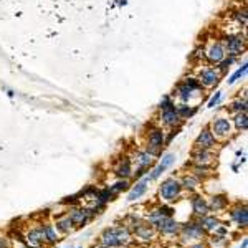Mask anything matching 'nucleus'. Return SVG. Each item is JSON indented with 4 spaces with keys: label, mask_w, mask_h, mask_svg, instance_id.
<instances>
[{
    "label": "nucleus",
    "mask_w": 248,
    "mask_h": 248,
    "mask_svg": "<svg viewBox=\"0 0 248 248\" xmlns=\"http://www.w3.org/2000/svg\"><path fill=\"white\" fill-rule=\"evenodd\" d=\"M133 232L127 229L126 225L119 227H109L99 235L98 245L108 247V248H126L133 243Z\"/></svg>",
    "instance_id": "nucleus-1"
},
{
    "label": "nucleus",
    "mask_w": 248,
    "mask_h": 248,
    "mask_svg": "<svg viewBox=\"0 0 248 248\" xmlns=\"http://www.w3.org/2000/svg\"><path fill=\"white\" fill-rule=\"evenodd\" d=\"M181 195H182V186L181 181H177V179L169 177L159 186V199L164 203L177 202L181 199Z\"/></svg>",
    "instance_id": "nucleus-2"
},
{
    "label": "nucleus",
    "mask_w": 248,
    "mask_h": 248,
    "mask_svg": "<svg viewBox=\"0 0 248 248\" xmlns=\"http://www.w3.org/2000/svg\"><path fill=\"white\" fill-rule=\"evenodd\" d=\"M179 237H181L184 242H201V240H205L207 233L205 230L202 229V225L199 223V220H189L186 223H181V232H179Z\"/></svg>",
    "instance_id": "nucleus-3"
},
{
    "label": "nucleus",
    "mask_w": 248,
    "mask_h": 248,
    "mask_svg": "<svg viewBox=\"0 0 248 248\" xmlns=\"http://www.w3.org/2000/svg\"><path fill=\"white\" fill-rule=\"evenodd\" d=\"M68 217L71 218L75 229H83V227H85L91 218H94L93 214H91V210H90V207H81V205L71 207L70 212H68Z\"/></svg>",
    "instance_id": "nucleus-4"
},
{
    "label": "nucleus",
    "mask_w": 248,
    "mask_h": 248,
    "mask_svg": "<svg viewBox=\"0 0 248 248\" xmlns=\"http://www.w3.org/2000/svg\"><path fill=\"white\" fill-rule=\"evenodd\" d=\"M164 141H166V134H164L162 129L155 127L149 133V141H147V153L151 155H161L162 149H164Z\"/></svg>",
    "instance_id": "nucleus-5"
},
{
    "label": "nucleus",
    "mask_w": 248,
    "mask_h": 248,
    "mask_svg": "<svg viewBox=\"0 0 248 248\" xmlns=\"http://www.w3.org/2000/svg\"><path fill=\"white\" fill-rule=\"evenodd\" d=\"M155 232L162 235V237H179V232H181V223L177 222L174 217H164L161 220L157 227H155Z\"/></svg>",
    "instance_id": "nucleus-6"
},
{
    "label": "nucleus",
    "mask_w": 248,
    "mask_h": 248,
    "mask_svg": "<svg viewBox=\"0 0 248 248\" xmlns=\"http://www.w3.org/2000/svg\"><path fill=\"white\" fill-rule=\"evenodd\" d=\"M25 247L27 248H43L46 245L45 243V233H43V227L38 225L35 229H30L25 233Z\"/></svg>",
    "instance_id": "nucleus-7"
},
{
    "label": "nucleus",
    "mask_w": 248,
    "mask_h": 248,
    "mask_svg": "<svg viewBox=\"0 0 248 248\" xmlns=\"http://www.w3.org/2000/svg\"><path fill=\"white\" fill-rule=\"evenodd\" d=\"M229 217L230 220H233L237 223V227L245 230L248 225V210L245 203H237L230 212H229Z\"/></svg>",
    "instance_id": "nucleus-8"
},
{
    "label": "nucleus",
    "mask_w": 248,
    "mask_h": 248,
    "mask_svg": "<svg viewBox=\"0 0 248 248\" xmlns=\"http://www.w3.org/2000/svg\"><path fill=\"white\" fill-rule=\"evenodd\" d=\"M155 233H157L153 225H149L147 222L139 223L133 230V237H136V240H139V242H153L155 238Z\"/></svg>",
    "instance_id": "nucleus-9"
},
{
    "label": "nucleus",
    "mask_w": 248,
    "mask_h": 248,
    "mask_svg": "<svg viewBox=\"0 0 248 248\" xmlns=\"http://www.w3.org/2000/svg\"><path fill=\"white\" fill-rule=\"evenodd\" d=\"M190 210L195 217H203V215L210 214V207H209V202L202 197V195H192L190 199Z\"/></svg>",
    "instance_id": "nucleus-10"
},
{
    "label": "nucleus",
    "mask_w": 248,
    "mask_h": 248,
    "mask_svg": "<svg viewBox=\"0 0 248 248\" xmlns=\"http://www.w3.org/2000/svg\"><path fill=\"white\" fill-rule=\"evenodd\" d=\"M212 133L215 138H229L232 134V123L227 118H217L212 123Z\"/></svg>",
    "instance_id": "nucleus-11"
},
{
    "label": "nucleus",
    "mask_w": 248,
    "mask_h": 248,
    "mask_svg": "<svg viewBox=\"0 0 248 248\" xmlns=\"http://www.w3.org/2000/svg\"><path fill=\"white\" fill-rule=\"evenodd\" d=\"M174 161H175V154H166V155H162V161L159 162V166L155 167V169L151 172L147 177H149V181H155V179H159L161 175L166 172L169 167L174 164Z\"/></svg>",
    "instance_id": "nucleus-12"
},
{
    "label": "nucleus",
    "mask_w": 248,
    "mask_h": 248,
    "mask_svg": "<svg viewBox=\"0 0 248 248\" xmlns=\"http://www.w3.org/2000/svg\"><path fill=\"white\" fill-rule=\"evenodd\" d=\"M215 142H217V138L214 136V133L210 129H203L199 134V138L195 139V147H199V149H214Z\"/></svg>",
    "instance_id": "nucleus-13"
},
{
    "label": "nucleus",
    "mask_w": 248,
    "mask_h": 248,
    "mask_svg": "<svg viewBox=\"0 0 248 248\" xmlns=\"http://www.w3.org/2000/svg\"><path fill=\"white\" fill-rule=\"evenodd\" d=\"M199 90H201V85H199L195 79L189 78V79H186L181 86H179L177 91H179V96H181L184 101H189L192 96H194L195 91H199Z\"/></svg>",
    "instance_id": "nucleus-14"
},
{
    "label": "nucleus",
    "mask_w": 248,
    "mask_h": 248,
    "mask_svg": "<svg viewBox=\"0 0 248 248\" xmlns=\"http://www.w3.org/2000/svg\"><path fill=\"white\" fill-rule=\"evenodd\" d=\"M55 229H57V232L60 235H70V233H73V232L77 230V229H75V225H73V222H71V218L68 217L66 212L57 217Z\"/></svg>",
    "instance_id": "nucleus-15"
},
{
    "label": "nucleus",
    "mask_w": 248,
    "mask_h": 248,
    "mask_svg": "<svg viewBox=\"0 0 248 248\" xmlns=\"http://www.w3.org/2000/svg\"><path fill=\"white\" fill-rule=\"evenodd\" d=\"M149 177H144L142 181H139V182H136V186H133V189L129 190V195H127V199L126 201L127 202H136L138 199H141L144 194L147 192V184H149Z\"/></svg>",
    "instance_id": "nucleus-16"
},
{
    "label": "nucleus",
    "mask_w": 248,
    "mask_h": 248,
    "mask_svg": "<svg viewBox=\"0 0 248 248\" xmlns=\"http://www.w3.org/2000/svg\"><path fill=\"white\" fill-rule=\"evenodd\" d=\"M229 197L225 194H215L210 197V202H209V207H210V212H215V214H220V212L227 210L229 207Z\"/></svg>",
    "instance_id": "nucleus-17"
},
{
    "label": "nucleus",
    "mask_w": 248,
    "mask_h": 248,
    "mask_svg": "<svg viewBox=\"0 0 248 248\" xmlns=\"http://www.w3.org/2000/svg\"><path fill=\"white\" fill-rule=\"evenodd\" d=\"M214 159V154H212L210 149H199L195 147L194 153H192V161H194L195 166H209Z\"/></svg>",
    "instance_id": "nucleus-18"
},
{
    "label": "nucleus",
    "mask_w": 248,
    "mask_h": 248,
    "mask_svg": "<svg viewBox=\"0 0 248 248\" xmlns=\"http://www.w3.org/2000/svg\"><path fill=\"white\" fill-rule=\"evenodd\" d=\"M243 46H245V40L240 35H233V37L227 38V51L232 55V57H237V55L242 53Z\"/></svg>",
    "instance_id": "nucleus-19"
},
{
    "label": "nucleus",
    "mask_w": 248,
    "mask_h": 248,
    "mask_svg": "<svg viewBox=\"0 0 248 248\" xmlns=\"http://www.w3.org/2000/svg\"><path fill=\"white\" fill-rule=\"evenodd\" d=\"M199 223H201L202 229L205 230V233H212V232H215V229L220 225V220L217 215L207 214V215H203V217H199Z\"/></svg>",
    "instance_id": "nucleus-20"
},
{
    "label": "nucleus",
    "mask_w": 248,
    "mask_h": 248,
    "mask_svg": "<svg viewBox=\"0 0 248 248\" xmlns=\"http://www.w3.org/2000/svg\"><path fill=\"white\" fill-rule=\"evenodd\" d=\"M42 227H43V233H45V243L48 247L57 245L60 240H62L57 229H55V225H51V223H43Z\"/></svg>",
    "instance_id": "nucleus-21"
},
{
    "label": "nucleus",
    "mask_w": 248,
    "mask_h": 248,
    "mask_svg": "<svg viewBox=\"0 0 248 248\" xmlns=\"http://www.w3.org/2000/svg\"><path fill=\"white\" fill-rule=\"evenodd\" d=\"M207 58H209L210 63L223 62V58H225V48L222 46V43H215V45H212L209 48V51H207Z\"/></svg>",
    "instance_id": "nucleus-22"
},
{
    "label": "nucleus",
    "mask_w": 248,
    "mask_h": 248,
    "mask_svg": "<svg viewBox=\"0 0 248 248\" xmlns=\"http://www.w3.org/2000/svg\"><path fill=\"white\" fill-rule=\"evenodd\" d=\"M114 174L118 175L119 179L131 177V175H133V166H131L129 159H123V161L118 164V167L114 169Z\"/></svg>",
    "instance_id": "nucleus-23"
},
{
    "label": "nucleus",
    "mask_w": 248,
    "mask_h": 248,
    "mask_svg": "<svg viewBox=\"0 0 248 248\" xmlns=\"http://www.w3.org/2000/svg\"><path fill=\"white\" fill-rule=\"evenodd\" d=\"M161 118H162V123L166 124V126H175V124L181 121V116H179L175 108H170V109L162 111Z\"/></svg>",
    "instance_id": "nucleus-24"
},
{
    "label": "nucleus",
    "mask_w": 248,
    "mask_h": 248,
    "mask_svg": "<svg viewBox=\"0 0 248 248\" xmlns=\"http://www.w3.org/2000/svg\"><path fill=\"white\" fill-rule=\"evenodd\" d=\"M201 81L205 86H214L218 81V73L214 68H207V70H203L201 73Z\"/></svg>",
    "instance_id": "nucleus-25"
},
{
    "label": "nucleus",
    "mask_w": 248,
    "mask_h": 248,
    "mask_svg": "<svg viewBox=\"0 0 248 248\" xmlns=\"http://www.w3.org/2000/svg\"><path fill=\"white\" fill-rule=\"evenodd\" d=\"M136 162H138V169H149L151 164H153V155L147 153V151H142V153L138 154Z\"/></svg>",
    "instance_id": "nucleus-26"
},
{
    "label": "nucleus",
    "mask_w": 248,
    "mask_h": 248,
    "mask_svg": "<svg viewBox=\"0 0 248 248\" xmlns=\"http://www.w3.org/2000/svg\"><path fill=\"white\" fill-rule=\"evenodd\" d=\"M199 184H201V181H199L195 175H186L181 181L182 190H189V192H194L199 187Z\"/></svg>",
    "instance_id": "nucleus-27"
},
{
    "label": "nucleus",
    "mask_w": 248,
    "mask_h": 248,
    "mask_svg": "<svg viewBox=\"0 0 248 248\" xmlns=\"http://www.w3.org/2000/svg\"><path fill=\"white\" fill-rule=\"evenodd\" d=\"M162 218H164V215L161 214V212H159L157 207H155V209L149 210V214H147V217H146V220H144V222H147L149 225H153L154 229H155V227H157L159 223H161Z\"/></svg>",
    "instance_id": "nucleus-28"
},
{
    "label": "nucleus",
    "mask_w": 248,
    "mask_h": 248,
    "mask_svg": "<svg viewBox=\"0 0 248 248\" xmlns=\"http://www.w3.org/2000/svg\"><path fill=\"white\" fill-rule=\"evenodd\" d=\"M142 222H144V218L139 217V215H136L134 212H133V214H129V215H126V218H124V225H126L131 232H133L136 227H138L139 223H142Z\"/></svg>",
    "instance_id": "nucleus-29"
},
{
    "label": "nucleus",
    "mask_w": 248,
    "mask_h": 248,
    "mask_svg": "<svg viewBox=\"0 0 248 248\" xmlns=\"http://www.w3.org/2000/svg\"><path fill=\"white\" fill-rule=\"evenodd\" d=\"M127 187H129V182H127L126 179H119L118 182H114L113 186H109L108 189L111 190V194L113 195H118V194H121V192L126 190Z\"/></svg>",
    "instance_id": "nucleus-30"
},
{
    "label": "nucleus",
    "mask_w": 248,
    "mask_h": 248,
    "mask_svg": "<svg viewBox=\"0 0 248 248\" xmlns=\"http://www.w3.org/2000/svg\"><path fill=\"white\" fill-rule=\"evenodd\" d=\"M233 124L238 131H247L248 127V118H247V113H237L233 119Z\"/></svg>",
    "instance_id": "nucleus-31"
},
{
    "label": "nucleus",
    "mask_w": 248,
    "mask_h": 248,
    "mask_svg": "<svg viewBox=\"0 0 248 248\" xmlns=\"http://www.w3.org/2000/svg\"><path fill=\"white\" fill-rule=\"evenodd\" d=\"M96 195H98V189H96L94 186H90V187H86L85 190L79 192V197L86 199V201H94Z\"/></svg>",
    "instance_id": "nucleus-32"
},
{
    "label": "nucleus",
    "mask_w": 248,
    "mask_h": 248,
    "mask_svg": "<svg viewBox=\"0 0 248 248\" xmlns=\"http://www.w3.org/2000/svg\"><path fill=\"white\" fill-rule=\"evenodd\" d=\"M210 167L209 166H194V174L192 175H195V177L201 181V177H207V175H210Z\"/></svg>",
    "instance_id": "nucleus-33"
},
{
    "label": "nucleus",
    "mask_w": 248,
    "mask_h": 248,
    "mask_svg": "<svg viewBox=\"0 0 248 248\" xmlns=\"http://www.w3.org/2000/svg\"><path fill=\"white\" fill-rule=\"evenodd\" d=\"M63 205H70V209L71 207H78L79 203H81V199H79V194L77 195H68V197H65L62 201Z\"/></svg>",
    "instance_id": "nucleus-34"
},
{
    "label": "nucleus",
    "mask_w": 248,
    "mask_h": 248,
    "mask_svg": "<svg viewBox=\"0 0 248 248\" xmlns=\"http://www.w3.org/2000/svg\"><path fill=\"white\" fill-rule=\"evenodd\" d=\"M157 209L164 215V217H174V215H175V209L170 205V203H161Z\"/></svg>",
    "instance_id": "nucleus-35"
},
{
    "label": "nucleus",
    "mask_w": 248,
    "mask_h": 248,
    "mask_svg": "<svg viewBox=\"0 0 248 248\" xmlns=\"http://www.w3.org/2000/svg\"><path fill=\"white\" fill-rule=\"evenodd\" d=\"M232 109L237 111V113H247V101L243 99V101H237L233 103V106H232Z\"/></svg>",
    "instance_id": "nucleus-36"
},
{
    "label": "nucleus",
    "mask_w": 248,
    "mask_h": 248,
    "mask_svg": "<svg viewBox=\"0 0 248 248\" xmlns=\"http://www.w3.org/2000/svg\"><path fill=\"white\" fill-rule=\"evenodd\" d=\"M245 73H247V65H243V66L240 68V70L237 71V73H235L233 77H232V78L229 79V83H235V81H237L238 78H242V77H243V75H245Z\"/></svg>",
    "instance_id": "nucleus-37"
},
{
    "label": "nucleus",
    "mask_w": 248,
    "mask_h": 248,
    "mask_svg": "<svg viewBox=\"0 0 248 248\" xmlns=\"http://www.w3.org/2000/svg\"><path fill=\"white\" fill-rule=\"evenodd\" d=\"M170 108H175L174 103L170 101V98H166L164 101L161 103V111H166V109H170Z\"/></svg>",
    "instance_id": "nucleus-38"
},
{
    "label": "nucleus",
    "mask_w": 248,
    "mask_h": 248,
    "mask_svg": "<svg viewBox=\"0 0 248 248\" xmlns=\"http://www.w3.org/2000/svg\"><path fill=\"white\" fill-rule=\"evenodd\" d=\"M12 243L7 237H0V248H10Z\"/></svg>",
    "instance_id": "nucleus-39"
},
{
    "label": "nucleus",
    "mask_w": 248,
    "mask_h": 248,
    "mask_svg": "<svg viewBox=\"0 0 248 248\" xmlns=\"http://www.w3.org/2000/svg\"><path fill=\"white\" fill-rule=\"evenodd\" d=\"M189 248H209L205 243V240H201V242H194L192 245H189Z\"/></svg>",
    "instance_id": "nucleus-40"
},
{
    "label": "nucleus",
    "mask_w": 248,
    "mask_h": 248,
    "mask_svg": "<svg viewBox=\"0 0 248 248\" xmlns=\"http://www.w3.org/2000/svg\"><path fill=\"white\" fill-rule=\"evenodd\" d=\"M220 98H222V93H217L214 96V98L210 99V103H209V108H214L215 105H217V103L220 101Z\"/></svg>",
    "instance_id": "nucleus-41"
},
{
    "label": "nucleus",
    "mask_w": 248,
    "mask_h": 248,
    "mask_svg": "<svg viewBox=\"0 0 248 248\" xmlns=\"http://www.w3.org/2000/svg\"><path fill=\"white\" fill-rule=\"evenodd\" d=\"M230 65H232V58H230V60H227V62H223V63H222V66H220V70L225 71Z\"/></svg>",
    "instance_id": "nucleus-42"
},
{
    "label": "nucleus",
    "mask_w": 248,
    "mask_h": 248,
    "mask_svg": "<svg viewBox=\"0 0 248 248\" xmlns=\"http://www.w3.org/2000/svg\"><path fill=\"white\" fill-rule=\"evenodd\" d=\"M248 247V242H247V240H243V242H242V247H240V248H247Z\"/></svg>",
    "instance_id": "nucleus-43"
},
{
    "label": "nucleus",
    "mask_w": 248,
    "mask_h": 248,
    "mask_svg": "<svg viewBox=\"0 0 248 248\" xmlns=\"http://www.w3.org/2000/svg\"><path fill=\"white\" fill-rule=\"evenodd\" d=\"M93 248H108V247H101V245H98V247H93Z\"/></svg>",
    "instance_id": "nucleus-44"
},
{
    "label": "nucleus",
    "mask_w": 248,
    "mask_h": 248,
    "mask_svg": "<svg viewBox=\"0 0 248 248\" xmlns=\"http://www.w3.org/2000/svg\"><path fill=\"white\" fill-rule=\"evenodd\" d=\"M170 248H182V247H170Z\"/></svg>",
    "instance_id": "nucleus-45"
},
{
    "label": "nucleus",
    "mask_w": 248,
    "mask_h": 248,
    "mask_svg": "<svg viewBox=\"0 0 248 248\" xmlns=\"http://www.w3.org/2000/svg\"><path fill=\"white\" fill-rule=\"evenodd\" d=\"M68 248H71V247H68Z\"/></svg>",
    "instance_id": "nucleus-46"
},
{
    "label": "nucleus",
    "mask_w": 248,
    "mask_h": 248,
    "mask_svg": "<svg viewBox=\"0 0 248 248\" xmlns=\"http://www.w3.org/2000/svg\"><path fill=\"white\" fill-rule=\"evenodd\" d=\"M79 248H83V247H79Z\"/></svg>",
    "instance_id": "nucleus-47"
}]
</instances>
